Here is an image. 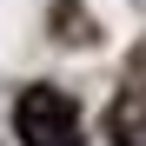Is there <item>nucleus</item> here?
Returning <instances> with one entry per match:
<instances>
[{"instance_id":"nucleus-2","label":"nucleus","mask_w":146,"mask_h":146,"mask_svg":"<svg viewBox=\"0 0 146 146\" xmlns=\"http://www.w3.org/2000/svg\"><path fill=\"white\" fill-rule=\"evenodd\" d=\"M106 139L113 146H146V46H139L133 66H126L119 100L106 106Z\"/></svg>"},{"instance_id":"nucleus-3","label":"nucleus","mask_w":146,"mask_h":146,"mask_svg":"<svg viewBox=\"0 0 146 146\" xmlns=\"http://www.w3.org/2000/svg\"><path fill=\"white\" fill-rule=\"evenodd\" d=\"M53 40H66V46H86V40H93V20H86V7L60 0V7H53Z\"/></svg>"},{"instance_id":"nucleus-1","label":"nucleus","mask_w":146,"mask_h":146,"mask_svg":"<svg viewBox=\"0 0 146 146\" xmlns=\"http://www.w3.org/2000/svg\"><path fill=\"white\" fill-rule=\"evenodd\" d=\"M13 133L27 146H80V106L60 86H27L13 100Z\"/></svg>"}]
</instances>
